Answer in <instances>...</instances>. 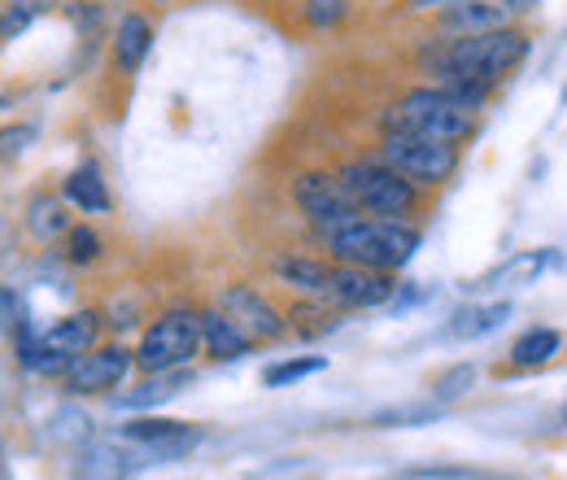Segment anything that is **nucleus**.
I'll return each instance as SVG.
<instances>
[{"mask_svg": "<svg viewBox=\"0 0 567 480\" xmlns=\"http://www.w3.org/2000/svg\"><path fill=\"white\" fill-rule=\"evenodd\" d=\"M31 140H35V127H31V123L0 132V157H18V153H27V144H31Z\"/></svg>", "mask_w": 567, "mask_h": 480, "instance_id": "c85d7f7f", "label": "nucleus"}, {"mask_svg": "<svg viewBox=\"0 0 567 480\" xmlns=\"http://www.w3.org/2000/svg\"><path fill=\"white\" fill-rule=\"evenodd\" d=\"M13 315H18V297H13V288H0V333L13 328Z\"/></svg>", "mask_w": 567, "mask_h": 480, "instance_id": "7c9ffc66", "label": "nucleus"}, {"mask_svg": "<svg viewBox=\"0 0 567 480\" xmlns=\"http://www.w3.org/2000/svg\"><path fill=\"white\" fill-rule=\"evenodd\" d=\"M132 362H136V354L123 349V345L87 349V354H79V358L71 362V371H66V389H71V394H105V389H114V385L132 371Z\"/></svg>", "mask_w": 567, "mask_h": 480, "instance_id": "1a4fd4ad", "label": "nucleus"}, {"mask_svg": "<svg viewBox=\"0 0 567 480\" xmlns=\"http://www.w3.org/2000/svg\"><path fill=\"white\" fill-rule=\"evenodd\" d=\"M0 110H4V96H0Z\"/></svg>", "mask_w": 567, "mask_h": 480, "instance_id": "72a5a7b5", "label": "nucleus"}, {"mask_svg": "<svg viewBox=\"0 0 567 480\" xmlns=\"http://www.w3.org/2000/svg\"><path fill=\"white\" fill-rule=\"evenodd\" d=\"M292 202L297 210L319 227V232H337L346 223H354L362 210L354 206V197L346 193L337 171H301L292 180Z\"/></svg>", "mask_w": 567, "mask_h": 480, "instance_id": "0eeeda50", "label": "nucleus"}, {"mask_svg": "<svg viewBox=\"0 0 567 480\" xmlns=\"http://www.w3.org/2000/svg\"><path fill=\"white\" fill-rule=\"evenodd\" d=\"M445 4H454V0H406L411 13H436V9H445Z\"/></svg>", "mask_w": 567, "mask_h": 480, "instance_id": "2f4dec72", "label": "nucleus"}, {"mask_svg": "<svg viewBox=\"0 0 567 480\" xmlns=\"http://www.w3.org/2000/svg\"><path fill=\"white\" fill-rule=\"evenodd\" d=\"M132 472H136V459L118 437L87 446L79 459V480H127Z\"/></svg>", "mask_w": 567, "mask_h": 480, "instance_id": "2eb2a0df", "label": "nucleus"}, {"mask_svg": "<svg viewBox=\"0 0 567 480\" xmlns=\"http://www.w3.org/2000/svg\"><path fill=\"white\" fill-rule=\"evenodd\" d=\"M53 0H13L4 13H0V40H13V35H22L44 9H49Z\"/></svg>", "mask_w": 567, "mask_h": 480, "instance_id": "393cba45", "label": "nucleus"}, {"mask_svg": "<svg viewBox=\"0 0 567 480\" xmlns=\"http://www.w3.org/2000/svg\"><path fill=\"white\" fill-rule=\"evenodd\" d=\"M472 385H476V367H472V362H458V367H450V371L436 380L432 394H436V402H454V398H463Z\"/></svg>", "mask_w": 567, "mask_h": 480, "instance_id": "cd10ccee", "label": "nucleus"}, {"mask_svg": "<svg viewBox=\"0 0 567 480\" xmlns=\"http://www.w3.org/2000/svg\"><path fill=\"white\" fill-rule=\"evenodd\" d=\"M66 197H53V193H35L31 202H27V232L35 236V241H58V236H66L74 223L71 214H66Z\"/></svg>", "mask_w": 567, "mask_h": 480, "instance_id": "6ab92c4d", "label": "nucleus"}, {"mask_svg": "<svg viewBox=\"0 0 567 480\" xmlns=\"http://www.w3.org/2000/svg\"><path fill=\"white\" fill-rule=\"evenodd\" d=\"M202 345L210 349L214 358H245L254 337L236 319H227L223 310H206L202 315Z\"/></svg>", "mask_w": 567, "mask_h": 480, "instance_id": "f3484780", "label": "nucleus"}, {"mask_svg": "<svg viewBox=\"0 0 567 480\" xmlns=\"http://www.w3.org/2000/svg\"><path fill=\"white\" fill-rule=\"evenodd\" d=\"M564 423H567V411H564Z\"/></svg>", "mask_w": 567, "mask_h": 480, "instance_id": "f704fd0d", "label": "nucleus"}, {"mask_svg": "<svg viewBox=\"0 0 567 480\" xmlns=\"http://www.w3.org/2000/svg\"><path fill=\"white\" fill-rule=\"evenodd\" d=\"M533 49V35L524 22H502L494 31H476V35H458V40H441L432 53V74L441 79L445 92H454L463 105L485 110V101L497 88L524 67Z\"/></svg>", "mask_w": 567, "mask_h": 480, "instance_id": "f257e3e1", "label": "nucleus"}, {"mask_svg": "<svg viewBox=\"0 0 567 480\" xmlns=\"http://www.w3.org/2000/svg\"><path fill=\"white\" fill-rule=\"evenodd\" d=\"M481 110L463 105L454 92L445 88H411L406 96H398L384 114V132H420V136L450 140V144H467L476 136Z\"/></svg>", "mask_w": 567, "mask_h": 480, "instance_id": "7ed1b4c3", "label": "nucleus"}, {"mask_svg": "<svg viewBox=\"0 0 567 480\" xmlns=\"http://www.w3.org/2000/svg\"><path fill=\"white\" fill-rule=\"evenodd\" d=\"M555 263V254L550 249H524V254H515V258H506L502 267L481 279V288H524V284H537V275L546 272Z\"/></svg>", "mask_w": 567, "mask_h": 480, "instance_id": "a211bd4d", "label": "nucleus"}, {"mask_svg": "<svg viewBox=\"0 0 567 480\" xmlns=\"http://www.w3.org/2000/svg\"><path fill=\"white\" fill-rule=\"evenodd\" d=\"M559 349H564V333L559 328H528V333H519V341L511 345V362L533 371V367L555 362Z\"/></svg>", "mask_w": 567, "mask_h": 480, "instance_id": "412c9836", "label": "nucleus"}, {"mask_svg": "<svg viewBox=\"0 0 567 480\" xmlns=\"http://www.w3.org/2000/svg\"><path fill=\"white\" fill-rule=\"evenodd\" d=\"M328 367V358H288V362H276V367H267V389H284V385H292V380H306V376H315V371H323Z\"/></svg>", "mask_w": 567, "mask_h": 480, "instance_id": "a878e982", "label": "nucleus"}, {"mask_svg": "<svg viewBox=\"0 0 567 480\" xmlns=\"http://www.w3.org/2000/svg\"><path fill=\"white\" fill-rule=\"evenodd\" d=\"M118 441L132 450L136 468H144V463H166V459L188 455L202 441V432L188 423H175V419H144V423H127L118 432Z\"/></svg>", "mask_w": 567, "mask_h": 480, "instance_id": "6e6552de", "label": "nucleus"}, {"mask_svg": "<svg viewBox=\"0 0 567 480\" xmlns=\"http://www.w3.org/2000/svg\"><path fill=\"white\" fill-rule=\"evenodd\" d=\"M227 319H236L254 341H271V337H280L284 333V319L280 310L262 297V293H254V288H245V284H236V288H227L223 293V306H218Z\"/></svg>", "mask_w": 567, "mask_h": 480, "instance_id": "f8f14e48", "label": "nucleus"}, {"mask_svg": "<svg viewBox=\"0 0 567 480\" xmlns=\"http://www.w3.org/2000/svg\"><path fill=\"white\" fill-rule=\"evenodd\" d=\"M276 275H280L288 288H301L310 297H323L328 293V279H332V267L319 263V258H280Z\"/></svg>", "mask_w": 567, "mask_h": 480, "instance_id": "5701e85b", "label": "nucleus"}, {"mask_svg": "<svg viewBox=\"0 0 567 480\" xmlns=\"http://www.w3.org/2000/svg\"><path fill=\"white\" fill-rule=\"evenodd\" d=\"M346 193L354 197V206L371 218H393V223H406L411 214H420L424 206V188L411 184L406 175H398L389 162L380 157H354L346 166H337Z\"/></svg>", "mask_w": 567, "mask_h": 480, "instance_id": "20e7f679", "label": "nucleus"}, {"mask_svg": "<svg viewBox=\"0 0 567 480\" xmlns=\"http://www.w3.org/2000/svg\"><path fill=\"white\" fill-rule=\"evenodd\" d=\"M511 319V302H489V306H467L450 319V337L454 341H476V337H489L502 324Z\"/></svg>", "mask_w": 567, "mask_h": 480, "instance_id": "aec40b11", "label": "nucleus"}, {"mask_svg": "<svg viewBox=\"0 0 567 480\" xmlns=\"http://www.w3.org/2000/svg\"><path fill=\"white\" fill-rule=\"evenodd\" d=\"M380 162H389L398 175H406L420 188H441L463 166V144L420 136V132H384L380 136Z\"/></svg>", "mask_w": 567, "mask_h": 480, "instance_id": "39448f33", "label": "nucleus"}, {"mask_svg": "<svg viewBox=\"0 0 567 480\" xmlns=\"http://www.w3.org/2000/svg\"><path fill=\"white\" fill-rule=\"evenodd\" d=\"M153 53V22L144 13H123L118 27H114V40H110V62L118 74H141V67Z\"/></svg>", "mask_w": 567, "mask_h": 480, "instance_id": "ddd939ff", "label": "nucleus"}, {"mask_svg": "<svg viewBox=\"0 0 567 480\" xmlns=\"http://www.w3.org/2000/svg\"><path fill=\"white\" fill-rule=\"evenodd\" d=\"M328 236V254L337 263H350V267H371V272H402L415 249H420V227L411 223H393V218H362L337 227V232H323Z\"/></svg>", "mask_w": 567, "mask_h": 480, "instance_id": "f03ea898", "label": "nucleus"}, {"mask_svg": "<svg viewBox=\"0 0 567 480\" xmlns=\"http://www.w3.org/2000/svg\"><path fill=\"white\" fill-rule=\"evenodd\" d=\"M350 18V0H301V22L315 31H332Z\"/></svg>", "mask_w": 567, "mask_h": 480, "instance_id": "b1692460", "label": "nucleus"}, {"mask_svg": "<svg viewBox=\"0 0 567 480\" xmlns=\"http://www.w3.org/2000/svg\"><path fill=\"white\" fill-rule=\"evenodd\" d=\"M96 337H101V315L96 310H79V315H66L62 324H53L44 333V345H49V354L79 358V354L96 349Z\"/></svg>", "mask_w": 567, "mask_h": 480, "instance_id": "4468645a", "label": "nucleus"}, {"mask_svg": "<svg viewBox=\"0 0 567 480\" xmlns=\"http://www.w3.org/2000/svg\"><path fill=\"white\" fill-rule=\"evenodd\" d=\"M436 415V407H402V411H384V415H375V423H415V419H432Z\"/></svg>", "mask_w": 567, "mask_h": 480, "instance_id": "c756f323", "label": "nucleus"}, {"mask_svg": "<svg viewBox=\"0 0 567 480\" xmlns=\"http://www.w3.org/2000/svg\"><path fill=\"white\" fill-rule=\"evenodd\" d=\"M153 4H171V0H153Z\"/></svg>", "mask_w": 567, "mask_h": 480, "instance_id": "473e14b6", "label": "nucleus"}, {"mask_svg": "<svg viewBox=\"0 0 567 480\" xmlns=\"http://www.w3.org/2000/svg\"><path fill=\"white\" fill-rule=\"evenodd\" d=\"M101 236L87 227V223H74L71 232H66V258H71L74 267H87V263H96L101 258Z\"/></svg>", "mask_w": 567, "mask_h": 480, "instance_id": "bb28decb", "label": "nucleus"}, {"mask_svg": "<svg viewBox=\"0 0 567 480\" xmlns=\"http://www.w3.org/2000/svg\"><path fill=\"white\" fill-rule=\"evenodd\" d=\"M62 197L74 210H83V214H110V206H114L110 202V188H105V175H101L96 162L74 166L71 175H66V184H62Z\"/></svg>", "mask_w": 567, "mask_h": 480, "instance_id": "dca6fc26", "label": "nucleus"}, {"mask_svg": "<svg viewBox=\"0 0 567 480\" xmlns=\"http://www.w3.org/2000/svg\"><path fill=\"white\" fill-rule=\"evenodd\" d=\"M197 349H202V315H193V310H166L144 333L141 349H136V367H144L148 376L179 371L184 362H193Z\"/></svg>", "mask_w": 567, "mask_h": 480, "instance_id": "423d86ee", "label": "nucleus"}, {"mask_svg": "<svg viewBox=\"0 0 567 480\" xmlns=\"http://www.w3.org/2000/svg\"><path fill=\"white\" fill-rule=\"evenodd\" d=\"M393 293H398V284L389 279V272H371V267H350V263H341V267H332V279H328V302H337V306H384V302H393Z\"/></svg>", "mask_w": 567, "mask_h": 480, "instance_id": "9d476101", "label": "nucleus"}, {"mask_svg": "<svg viewBox=\"0 0 567 480\" xmlns=\"http://www.w3.org/2000/svg\"><path fill=\"white\" fill-rule=\"evenodd\" d=\"M188 385V371H157L148 385L141 389H132V394H123V398H114V407H123V411H141V407H162V402H171L179 389Z\"/></svg>", "mask_w": 567, "mask_h": 480, "instance_id": "4be33fe9", "label": "nucleus"}, {"mask_svg": "<svg viewBox=\"0 0 567 480\" xmlns=\"http://www.w3.org/2000/svg\"><path fill=\"white\" fill-rule=\"evenodd\" d=\"M502 22H515L497 0H454L445 9L432 13V27L441 40H458V35H476V31H494Z\"/></svg>", "mask_w": 567, "mask_h": 480, "instance_id": "9b49d317", "label": "nucleus"}]
</instances>
